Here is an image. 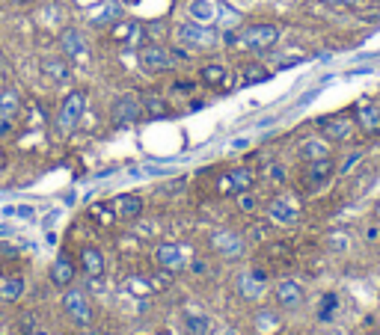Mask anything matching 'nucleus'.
Here are the masks:
<instances>
[{
  "mask_svg": "<svg viewBox=\"0 0 380 335\" xmlns=\"http://www.w3.org/2000/svg\"><path fill=\"white\" fill-rule=\"evenodd\" d=\"M229 39H232V44H238L244 51H259L262 54V51H271L279 42V27L276 24H250Z\"/></svg>",
  "mask_w": 380,
  "mask_h": 335,
  "instance_id": "obj_1",
  "label": "nucleus"
},
{
  "mask_svg": "<svg viewBox=\"0 0 380 335\" xmlns=\"http://www.w3.org/2000/svg\"><path fill=\"white\" fill-rule=\"evenodd\" d=\"M84 110H86V92H84V89H72V92L63 98L60 113H57V128H60V133H72L77 125H81Z\"/></svg>",
  "mask_w": 380,
  "mask_h": 335,
  "instance_id": "obj_2",
  "label": "nucleus"
},
{
  "mask_svg": "<svg viewBox=\"0 0 380 335\" xmlns=\"http://www.w3.org/2000/svg\"><path fill=\"white\" fill-rule=\"evenodd\" d=\"M175 39L187 48H211V44H217V30L199 24V21H187V24H178Z\"/></svg>",
  "mask_w": 380,
  "mask_h": 335,
  "instance_id": "obj_3",
  "label": "nucleus"
},
{
  "mask_svg": "<svg viewBox=\"0 0 380 335\" xmlns=\"http://www.w3.org/2000/svg\"><path fill=\"white\" fill-rule=\"evenodd\" d=\"M63 309H65V315L77 323V327L89 329V323H93V306H89V300H86L84 291H77V288H65Z\"/></svg>",
  "mask_w": 380,
  "mask_h": 335,
  "instance_id": "obj_4",
  "label": "nucleus"
},
{
  "mask_svg": "<svg viewBox=\"0 0 380 335\" xmlns=\"http://www.w3.org/2000/svg\"><path fill=\"white\" fill-rule=\"evenodd\" d=\"M253 181H255L253 170L238 166V170H229V172H223L217 178V193L220 196H241V193H247V190L253 187Z\"/></svg>",
  "mask_w": 380,
  "mask_h": 335,
  "instance_id": "obj_5",
  "label": "nucleus"
},
{
  "mask_svg": "<svg viewBox=\"0 0 380 335\" xmlns=\"http://www.w3.org/2000/svg\"><path fill=\"white\" fill-rule=\"evenodd\" d=\"M140 65L152 74H161V72H170L173 69V54L164 48V44H143L140 54H137Z\"/></svg>",
  "mask_w": 380,
  "mask_h": 335,
  "instance_id": "obj_6",
  "label": "nucleus"
},
{
  "mask_svg": "<svg viewBox=\"0 0 380 335\" xmlns=\"http://www.w3.org/2000/svg\"><path fill=\"white\" fill-rule=\"evenodd\" d=\"M146 110H143V101L137 95H119L113 107H110V119L116 122V125H131V122H137Z\"/></svg>",
  "mask_w": 380,
  "mask_h": 335,
  "instance_id": "obj_7",
  "label": "nucleus"
},
{
  "mask_svg": "<svg viewBox=\"0 0 380 335\" xmlns=\"http://www.w3.org/2000/svg\"><path fill=\"white\" fill-rule=\"evenodd\" d=\"M155 261H158L161 270L178 273V270H184V267H187V255H184V250L178 247V243H161V247L155 250Z\"/></svg>",
  "mask_w": 380,
  "mask_h": 335,
  "instance_id": "obj_8",
  "label": "nucleus"
},
{
  "mask_svg": "<svg viewBox=\"0 0 380 335\" xmlns=\"http://www.w3.org/2000/svg\"><path fill=\"white\" fill-rule=\"evenodd\" d=\"M211 247H214V252H220L223 259H238L244 252V240L238 231L217 229V231H211Z\"/></svg>",
  "mask_w": 380,
  "mask_h": 335,
  "instance_id": "obj_9",
  "label": "nucleus"
},
{
  "mask_svg": "<svg viewBox=\"0 0 380 335\" xmlns=\"http://www.w3.org/2000/svg\"><path fill=\"white\" fill-rule=\"evenodd\" d=\"M333 172H336V163H333L330 154L327 158H315V161H309L306 181H309V187H324L333 178Z\"/></svg>",
  "mask_w": 380,
  "mask_h": 335,
  "instance_id": "obj_10",
  "label": "nucleus"
},
{
  "mask_svg": "<svg viewBox=\"0 0 380 335\" xmlns=\"http://www.w3.org/2000/svg\"><path fill=\"white\" fill-rule=\"evenodd\" d=\"M60 48H63V57L65 60H77V57H84L86 54V39H84V33L81 30H63L60 33Z\"/></svg>",
  "mask_w": 380,
  "mask_h": 335,
  "instance_id": "obj_11",
  "label": "nucleus"
},
{
  "mask_svg": "<svg viewBox=\"0 0 380 335\" xmlns=\"http://www.w3.org/2000/svg\"><path fill=\"white\" fill-rule=\"evenodd\" d=\"M42 72H45V77H48L51 83H69L72 81V65H69V60L65 57H45L42 60Z\"/></svg>",
  "mask_w": 380,
  "mask_h": 335,
  "instance_id": "obj_12",
  "label": "nucleus"
},
{
  "mask_svg": "<svg viewBox=\"0 0 380 335\" xmlns=\"http://www.w3.org/2000/svg\"><path fill=\"white\" fill-rule=\"evenodd\" d=\"M264 285H267V273L264 270H250V273H244L238 279V291H241V297H247V300H259L264 294Z\"/></svg>",
  "mask_w": 380,
  "mask_h": 335,
  "instance_id": "obj_13",
  "label": "nucleus"
},
{
  "mask_svg": "<svg viewBox=\"0 0 380 335\" xmlns=\"http://www.w3.org/2000/svg\"><path fill=\"white\" fill-rule=\"evenodd\" d=\"M321 133H324L327 140H333V142L348 140L351 133H354V122H351L348 116H330V119L321 122Z\"/></svg>",
  "mask_w": 380,
  "mask_h": 335,
  "instance_id": "obj_14",
  "label": "nucleus"
},
{
  "mask_svg": "<svg viewBox=\"0 0 380 335\" xmlns=\"http://www.w3.org/2000/svg\"><path fill=\"white\" fill-rule=\"evenodd\" d=\"M113 217L119 220H137L143 214V199L140 196H134V193H122L113 199Z\"/></svg>",
  "mask_w": 380,
  "mask_h": 335,
  "instance_id": "obj_15",
  "label": "nucleus"
},
{
  "mask_svg": "<svg viewBox=\"0 0 380 335\" xmlns=\"http://www.w3.org/2000/svg\"><path fill=\"white\" fill-rule=\"evenodd\" d=\"M74 264H72V259H65V255H60L57 261H54V267H51V285L54 288H60V291H65V288H72V282H74Z\"/></svg>",
  "mask_w": 380,
  "mask_h": 335,
  "instance_id": "obj_16",
  "label": "nucleus"
},
{
  "mask_svg": "<svg viewBox=\"0 0 380 335\" xmlns=\"http://www.w3.org/2000/svg\"><path fill=\"white\" fill-rule=\"evenodd\" d=\"M119 18H122V6L116 3V0H102L95 13L89 15V24H93V27H107V24H116Z\"/></svg>",
  "mask_w": 380,
  "mask_h": 335,
  "instance_id": "obj_17",
  "label": "nucleus"
},
{
  "mask_svg": "<svg viewBox=\"0 0 380 335\" xmlns=\"http://www.w3.org/2000/svg\"><path fill=\"white\" fill-rule=\"evenodd\" d=\"M199 81L211 89H223L229 83V69L223 63H205L203 69H199Z\"/></svg>",
  "mask_w": 380,
  "mask_h": 335,
  "instance_id": "obj_18",
  "label": "nucleus"
},
{
  "mask_svg": "<svg viewBox=\"0 0 380 335\" xmlns=\"http://www.w3.org/2000/svg\"><path fill=\"white\" fill-rule=\"evenodd\" d=\"M276 300H279V306H285V309H297L303 303V288L292 282V279H283V282L276 285Z\"/></svg>",
  "mask_w": 380,
  "mask_h": 335,
  "instance_id": "obj_19",
  "label": "nucleus"
},
{
  "mask_svg": "<svg viewBox=\"0 0 380 335\" xmlns=\"http://www.w3.org/2000/svg\"><path fill=\"white\" fill-rule=\"evenodd\" d=\"M81 267H84V273L89 279H98L104 273V255L98 247H84L81 250Z\"/></svg>",
  "mask_w": 380,
  "mask_h": 335,
  "instance_id": "obj_20",
  "label": "nucleus"
},
{
  "mask_svg": "<svg viewBox=\"0 0 380 335\" xmlns=\"http://www.w3.org/2000/svg\"><path fill=\"white\" fill-rule=\"evenodd\" d=\"M356 122L363 125V131L368 137H377L380 133V110L374 104H360V110H356Z\"/></svg>",
  "mask_w": 380,
  "mask_h": 335,
  "instance_id": "obj_21",
  "label": "nucleus"
},
{
  "mask_svg": "<svg viewBox=\"0 0 380 335\" xmlns=\"http://www.w3.org/2000/svg\"><path fill=\"white\" fill-rule=\"evenodd\" d=\"M267 214H271L276 222H294L300 217V211L294 208V202H288V199H274L271 208H267Z\"/></svg>",
  "mask_w": 380,
  "mask_h": 335,
  "instance_id": "obj_22",
  "label": "nucleus"
},
{
  "mask_svg": "<svg viewBox=\"0 0 380 335\" xmlns=\"http://www.w3.org/2000/svg\"><path fill=\"white\" fill-rule=\"evenodd\" d=\"M253 323H255V332H259V335H274V332L283 329V320H279V315H276V311H271V309L259 311Z\"/></svg>",
  "mask_w": 380,
  "mask_h": 335,
  "instance_id": "obj_23",
  "label": "nucleus"
},
{
  "mask_svg": "<svg viewBox=\"0 0 380 335\" xmlns=\"http://www.w3.org/2000/svg\"><path fill=\"white\" fill-rule=\"evenodd\" d=\"M21 110V98L15 89H0V119H15Z\"/></svg>",
  "mask_w": 380,
  "mask_h": 335,
  "instance_id": "obj_24",
  "label": "nucleus"
},
{
  "mask_svg": "<svg viewBox=\"0 0 380 335\" xmlns=\"http://www.w3.org/2000/svg\"><path fill=\"white\" fill-rule=\"evenodd\" d=\"M214 15H217V3H214V0H193V3H190V18L199 21V24L214 21Z\"/></svg>",
  "mask_w": 380,
  "mask_h": 335,
  "instance_id": "obj_25",
  "label": "nucleus"
},
{
  "mask_svg": "<svg viewBox=\"0 0 380 335\" xmlns=\"http://www.w3.org/2000/svg\"><path fill=\"white\" fill-rule=\"evenodd\" d=\"M137 33H140V27L134 24V21H116L113 24V30H110V36H113L119 44H131L134 39H137Z\"/></svg>",
  "mask_w": 380,
  "mask_h": 335,
  "instance_id": "obj_26",
  "label": "nucleus"
},
{
  "mask_svg": "<svg viewBox=\"0 0 380 335\" xmlns=\"http://www.w3.org/2000/svg\"><path fill=\"white\" fill-rule=\"evenodd\" d=\"M24 297V279L21 276H13L6 279L3 285H0V300H6V303H15V300Z\"/></svg>",
  "mask_w": 380,
  "mask_h": 335,
  "instance_id": "obj_27",
  "label": "nucleus"
},
{
  "mask_svg": "<svg viewBox=\"0 0 380 335\" xmlns=\"http://www.w3.org/2000/svg\"><path fill=\"white\" fill-rule=\"evenodd\" d=\"M211 329H214V323H211L208 315H190L184 320V332L187 335H211Z\"/></svg>",
  "mask_w": 380,
  "mask_h": 335,
  "instance_id": "obj_28",
  "label": "nucleus"
},
{
  "mask_svg": "<svg viewBox=\"0 0 380 335\" xmlns=\"http://www.w3.org/2000/svg\"><path fill=\"white\" fill-rule=\"evenodd\" d=\"M143 110L152 116V119H164V116H170V104L164 101V98H155V95H149L146 101H143Z\"/></svg>",
  "mask_w": 380,
  "mask_h": 335,
  "instance_id": "obj_29",
  "label": "nucleus"
},
{
  "mask_svg": "<svg viewBox=\"0 0 380 335\" xmlns=\"http://www.w3.org/2000/svg\"><path fill=\"white\" fill-rule=\"evenodd\" d=\"M300 154L309 161H315V158H327V146H324L321 140H306L303 142V149H300Z\"/></svg>",
  "mask_w": 380,
  "mask_h": 335,
  "instance_id": "obj_30",
  "label": "nucleus"
},
{
  "mask_svg": "<svg viewBox=\"0 0 380 335\" xmlns=\"http://www.w3.org/2000/svg\"><path fill=\"white\" fill-rule=\"evenodd\" d=\"M264 77H267V72L259 69V65H253V69H247V74H244L241 83H255V81H264Z\"/></svg>",
  "mask_w": 380,
  "mask_h": 335,
  "instance_id": "obj_31",
  "label": "nucleus"
},
{
  "mask_svg": "<svg viewBox=\"0 0 380 335\" xmlns=\"http://www.w3.org/2000/svg\"><path fill=\"white\" fill-rule=\"evenodd\" d=\"M333 311H336V294H327V297H324V306H321V318L327 320Z\"/></svg>",
  "mask_w": 380,
  "mask_h": 335,
  "instance_id": "obj_32",
  "label": "nucleus"
},
{
  "mask_svg": "<svg viewBox=\"0 0 380 335\" xmlns=\"http://www.w3.org/2000/svg\"><path fill=\"white\" fill-rule=\"evenodd\" d=\"M330 6H339V9H360V6H365L368 0H327Z\"/></svg>",
  "mask_w": 380,
  "mask_h": 335,
  "instance_id": "obj_33",
  "label": "nucleus"
},
{
  "mask_svg": "<svg viewBox=\"0 0 380 335\" xmlns=\"http://www.w3.org/2000/svg\"><path fill=\"white\" fill-rule=\"evenodd\" d=\"M238 208H241V211H247V214H250V211H255V199L250 196V190H247V193H241V196H238Z\"/></svg>",
  "mask_w": 380,
  "mask_h": 335,
  "instance_id": "obj_34",
  "label": "nucleus"
},
{
  "mask_svg": "<svg viewBox=\"0 0 380 335\" xmlns=\"http://www.w3.org/2000/svg\"><path fill=\"white\" fill-rule=\"evenodd\" d=\"M128 288H131L134 294H149V291H152V288H149V282H140V276H134L131 282H128Z\"/></svg>",
  "mask_w": 380,
  "mask_h": 335,
  "instance_id": "obj_35",
  "label": "nucleus"
},
{
  "mask_svg": "<svg viewBox=\"0 0 380 335\" xmlns=\"http://www.w3.org/2000/svg\"><path fill=\"white\" fill-rule=\"evenodd\" d=\"M330 247H333V250H348V238H342V234H333V238H330Z\"/></svg>",
  "mask_w": 380,
  "mask_h": 335,
  "instance_id": "obj_36",
  "label": "nucleus"
},
{
  "mask_svg": "<svg viewBox=\"0 0 380 335\" xmlns=\"http://www.w3.org/2000/svg\"><path fill=\"white\" fill-rule=\"evenodd\" d=\"M360 158H363V154H360V152H354V154H351V158H348V161H345V163H342V172H351V170H354V163H356V161H360Z\"/></svg>",
  "mask_w": 380,
  "mask_h": 335,
  "instance_id": "obj_37",
  "label": "nucleus"
},
{
  "mask_svg": "<svg viewBox=\"0 0 380 335\" xmlns=\"http://www.w3.org/2000/svg\"><path fill=\"white\" fill-rule=\"evenodd\" d=\"M193 86H196L193 81H178V83H175V92H184V95H187V92H193Z\"/></svg>",
  "mask_w": 380,
  "mask_h": 335,
  "instance_id": "obj_38",
  "label": "nucleus"
},
{
  "mask_svg": "<svg viewBox=\"0 0 380 335\" xmlns=\"http://www.w3.org/2000/svg\"><path fill=\"white\" fill-rule=\"evenodd\" d=\"M33 329H36V327H33V318H21V332L33 335Z\"/></svg>",
  "mask_w": 380,
  "mask_h": 335,
  "instance_id": "obj_39",
  "label": "nucleus"
},
{
  "mask_svg": "<svg viewBox=\"0 0 380 335\" xmlns=\"http://www.w3.org/2000/svg\"><path fill=\"white\" fill-rule=\"evenodd\" d=\"M74 3L81 6V9H89V6H98V3H102V0H74Z\"/></svg>",
  "mask_w": 380,
  "mask_h": 335,
  "instance_id": "obj_40",
  "label": "nucleus"
},
{
  "mask_svg": "<svg viewBox=\"0 0 380 335\" xmlns=\"http://www.w3.org/2000/svg\"><path fill=\"white\" fill-rule=\"evenodd\" d=\"M18 214H21V217H27V220H30V217H33V208H30V205H24V208H18Z\"/></svg>",
  "mask_w": 380,
  "mask_h": 335,
  "instance_id": "obj_41",
  "label": "nucleus"
},
{
  "mask_svg": "<svg viewBox=\"0 0 380 335\" xmlns=\"http://www.w3.org/2000/svg\"><path fill=\"white\" fill-rule=\"evenodd\" d=\"M9 3H15V6H27V3H33V0H9Z\"/></svg>",
  "mask_w": 380,
  "mask_h": 335,
  "instance_id": "obj_42",
  "label": "nucleus"
},
{
  "mask_svg": "<svg viewBox=\"0 0 380 335\" xmlns=\"http://www.w3.org/2000/svg\"><path fill=\"white\" fill-rule=\"evenodd\" d=\"M33 335H48V332H45V329H33Z\"/></svg>",
  "mask_w": 380,
  "mask_h": 335,
  "instance_id": "obj_43",
  "label": "nucleus"
},
{
  "mask_svg": "<svg viewBox=\"0 0 380 335\" xmlns=\"http://www.w3.org/2000/svg\"><path fill=\"white\" fill-rule=\"evenodd\" d=\"M223 335H238V332H235V329H226V332H223Z\"/></svg>",
  "mask_w": 380,
  "mask_h": 335,
  "instance_id": "obj_44",
  "label": "nucleus"
},
{
  "mask_svg": "<svg viewBox=\"0 0 380 335\" xmlns=\"http://www.w3.org/2000/svg\"><path fill=\"white\" fill-rule=\"evenodd\" d=\"M84 335H95V332L93 329H84Z\"/></svg>",
  "mask_w": 380,
  "mask_h": 335,
  "instance_id": "obj_45",
  "label": "nucleus"
},
{
  "mask_svg": "<svg viewBox=\"0 0 380 335\" xmlns=\"http://www.w3.org/2000/svg\"><path fill=\"white\" fill-rule=\"evenodd\" d=\"M125 3H137V0H125Z\"/></svg>",
  "mask_w": 380,
  "mask_h": 335,
  "instance_id": "obj_46",
  "label": "nucleus"
},
{
  "mask_svg": "<svg viewBox=\"0 0 380 335\" xmlns=\"http://www.w3.org/2000/svg\"><path fill=\"white\" fill-rule=\"evenodd\" d=\"M0 163H3V152H0Z\"/></svg>",
  "mask_w": 380,
  "mask_h": 335,
  "instance_id": "obj_47",
  "label": "nucleus"
},
{
  "mask_svg": "<svg viewBox=\"0 0 380 335\" xmlns=\"http://www.w3.org/2000/svg\"><path fill=\"white\" fill-rule=\"evenodd\" d=\"M104 335H113V332H104Z\"/></svg>",
  "mask_w": 380,
  "mask_h": 335,
  "instance_id": "obj_48",
  "label": "nucleus"
}]
</instances>
